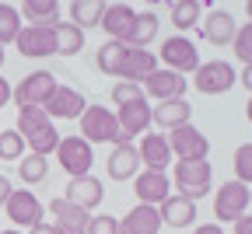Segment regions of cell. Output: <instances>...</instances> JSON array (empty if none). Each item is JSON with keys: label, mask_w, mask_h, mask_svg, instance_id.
I'll return each mask as SVG.
<instances>
[{"label": "cell", "mask_w": 252, "mask_h": 234, "mask_svg": "<svg viewBox=\"0 0 252 234\" xmlns=\"http://www.w3.org/2000/svg\"><path fill=\"white\" fill-rule=\"evenodd\" d=\"M245 206H249V185H242V182H224L217 189V196H214V217L217 220H238V217H245Z\"/></svg>", "instance_id": "obj_9"}, {"label": "cell", "mask_w": 252, "mask_h": 234, "mask_svg": "<svg viewBox=\"0 0 252 234\" xmlns=\"http://www.w3.org/2000/svg\"><path fill=\"white\" fill-rule=\"evenodd\" d=\"M0 234H21V231H0Z\"/></svg>", "instance_id": "obj_48"}, {"label": "cell", "mask_w": 252, "mask_h": 234, "mask_svg": "<svg viewBox=\"0 0 252 234\" xmlns=\"http://www.w3.org/2000/svg\"><path fill=\"white\" fill-rule=\"evenodd\" d=\"M168 192H172V182L165 175H158V172H140L133 178V196L140 199V206H154L158 210L168 199Z\"/></svg>", "instance_id": "obj_15"}, {"label": "cell", "mask_w": 252, "mask_h": 234, "mask_svg": "<svg viewBox=\"0 0 252 234\" xmlns=\"http://www.w3.org/2000/svg\"><path fill=\"white\" fill-rule=\"evenodd\" d=\"M140 175V154L133 144H116V150L109 154V178L112 182H130Z\"/></svg>", "instance_id": "obj_20"}, {"label": "cell", "mask_w": 252, "mask_h": 234, "mask_svg": "<svg viewBox=\"0 0 252 234\" xmlns=\"http://www.w3.org/2000/svg\"><path fill=\"white\" fill-rule=\"evenodd\" d=\"M161 231V217L154 206H133L119 220V234H158Z\"/></svg>", "instance_id": "obj_23"}, {"label": "cell", "mask_w": 252, "mask_h": 234, "mask_svg": "<svg viewBox=\"0 0 252 234\" xmlns=\"http://www.w3.org/2000/svg\"><path fill=\"white\" fill-rule=\"evenodd\" d=\"M140 88H144V98H154L161 105V102H175V98L186 94V77H179L172 70H154Z\"/></svg>", "instance_id": "obj_14"}, {"label": "cell", "mask_w": 252, "mask_h": 234, "mask_svg": "<svg viewBox=\"0 0 252 234\" xmlns=\"http://www.w3.org/2000/svg\"><path fill=\"white\" fill-rule=\"evenodd\" d=\"M18 14L28 21V25H56L60 21V0H25L18 7Z\"/></svg>", "instance_id": "obj_27"}, {"label": "cell", "mask_w": 252, "mask_h": 234, "mask_svg": "<svg viewBox=\"0 0 252 234\" xmlns=\"http://www.w3.org/2000/svg\"><path fill=\"white\" fill-rule=\"evenodd\" d=\"M235 182L252 185V144H242L235 150Z\"/></svg>", "instance_id": "obj_35"}, {"label": "cell", "mask_w": 252, "mask_h": 234, "mask_svg": "<svg viewBox=\"0 0 252 234\" xmlns=\"http://www.w3.org/2000/svg\"><path fill=\"white\" fill-rule=\"evenodd\" d=\"M158 70V56L147 53V49H130L126 46V56H123V66H119V81H130V84H144L151 74Z\"/></svg>", "instance_id": "obj_17"}, {"label": "cell", "mask_w": 252, "mask_h": 234, "mask_svg": "<svg viewBox=\"0 0 252 234\" xmlns=\"http://www.w3.org/2000/svg\"><path fill=\"white\" fill-rule=\"evenodd\" d=\"M28 234H56V231H53V224H46V220H39L35 227H32V231H28Z\"/></svg>", "instance_id": "obj_43"}, {"label": "cell", "mask_w": 252, "mask_h": 234, "mask_svg": "<svg viewBox=\"0 0 252 234\" xmlns=\"http://www.w3.org/2000/svg\"><path fill=\"white\" fill-rule=\"evenodd\" d=\"M245 119L252 122V98H249V105H245Z\"/></svg>", "instance_id": "obj_45"}, {"label": "cell", "mask_w": 252, "mask_h": 234, "mask_svg": "<svg viewBox=\"0 0 252 234\" xmlns=\"http://www.w3.org/2000/svg\"><path fill=\"white\" fill-rule=\"evenodd\" d=\"M235 234H252V217H249V213L235 220Z\"/></svg>", "instance_id": "obj_39"}, {"label": "cell", "mask_w": 252, "mask_h": 234, "mask_svg": "<svg viewBox=\"0 0 252 234\" xmlns=\"http://www.w3.org/2000/svg\"><path fill=\"white\" fill-rule=\"evenodd\" d=\"M88 234H119V220L109 217V213H98V217H91Z\"/></svg>", "instance_id": "obj_38"}, {"label": "cell", "mask_w": 252, "mask_h": 234, "mask_svg": "<svg viewBox=\"0 0 252 234\" xmlns=\"http://www.w3.org/2000/svg\"><path fill=\"white\" fill-rule=\"evenodd\" d=\"M158 217H161V224H168V227H189L196 220V203H189L182 196H168L161 203V210H158Z\"/></svg>", "instance_id": "obj_25"}, {"label": "cell", "mask_w": 252, "mask_h": 234, "mask_svg": "<svg viewBox=\"0 0 252 234\" xmlns=\"http://www.w3.org/2000/svg\"><path fill=\"white\" fill-rule=\"evenodd\" d=\"M200 28H203V39L210 46H231L235 42V31H238V25H235V18L228 11H210Z\"/></svg>", "instance_id": "obj_21"}, {"label": "cell", "mask_w": 252, "mask_h": 234, "mask_svg": "<svg viewBox=\"0 0 252 234\" xmlns=\"http://www.w3.org/2000/svg\"><path fill=\"white\" fill-rule=\"evenodd\" d=\"M140 164L147 172H158V175H165V168L172 164V150H168V137H158V133H144L140 137Z\"/></svg>", "instance_id": "obj_16"}, {"label": "cell", "mask_w": 252, "mask_h": 234, "mask_svg": "<svg viewBox=\"0 0 252 234\" xmlns=\"http://www.w3.org/2000/svg\"><path fill=\"white\" fill-rule=\"evenodd\" d=\"M81 137L88 144H130L123 137V129L116 122V112L102 109V105H88L81 116Z\"/></svg>", "instance_id": "obj_2"}, {"label": "cell", "mask_w": 252, "mask_h": 234, "mask_svg": "<svg viewBox=\"0 0 252 234\" xmlns=\"http://www.w3.org/2000/svg\"><path fill=\"white\" fill-rule=\"evenodd\" d=\"M63 192H67V196H63L67 203H74V206H81V210H88V213H91L94 206H98V203H102V196H105L102 182L94 178V175H81V178H70Z\"/></svg>", "instance_id": "obj_18"}, {"label": "cell", "mask_w": 252, "mask_h": 234, "mask_svg": "<svg viewBox=\"0 0 252 234\" xmlns=\"http://www.w3.org/2000/svg\"><path fill=\"white\" fill-rule=\"evenodd\" d=\"M137 11L130 4H105V14H102V28L112 35V42H123L126 39V31H130Z\"/></svg>", "instance_id": "obj_24"}, {"label": "cell", "mask_w": 252, "mask_h": 234, "mask_svg": "<svg viewBox=\"0 0 252 234\" xmlns=\"http://www.w3.org/2000/svg\"><path fill=\"white\" fill-rule=\"evenodd\" d=\"M102 14H105L102 0H74V4H70V25H77L81 31L102 25Z\"/></svg>", "instance_id": "obj_29"}, {"label": "cell", "mask_w": 252, "mask_h": 234, "mask_svg": "<svg viewBox=\"0 0 252 234\" xmlns=\"http://www.w3.org/2000/svg\"><path fill=\"white\" fill-rule=\"evenodd\" d=\"M18 31H21V14H18V7L0 4V46L14 42V39H18Z\"/></svg>", "instance_id": "obj_33"}, {"label": "cell", "mask_w": 252, "mask_h": 234, "mask_svg": "<svg viewBox=\"0 0 252 234\" xmlns=\"http://www.w3.org/2000/svg\"><path fill=\"white\" fill-rule=\"evenodd\" d=\"M25 154V137L18 129H4L0 133V161H21Z\"/></svg>", "instance_id": "obj_34"}, {"label": "cell", "mask_w": 252, "mask_h": 234, "mask_svg": "<svg viewBox=\"0 0 252 234\" xmlns=\"http://www.w3.org/2000/svg\"><path fill=\"white\" fill-rule=\"evenodd\" d=\"M116 122H119V129H123V137H126V140L144 137V133L151 129V105H147V98L123 105V109L116 112Z\"/></svg>", "instance_id": "obj_19"}, {"label": "cell", "mask_w": 252, "mask_h": 234, "mask_svg": "<svg viewBox=\"0 0 252 234\" xmlns=\"http://www.w3.org/2000/svg\"><path fill=\"white\" fill-rule=\"evenodd\" d=\"M249 203H252V189H249Z\"/></svg>", "instance_id": "obj_49"}, {"label": "cell", "mask_w": 252, "mask_h": 234, "mask_svg": "<svg viewBox=\"0 0 252 234\" xmlns=\"http://www.w3.org/2000/svg\"><path fill=\"white\" fill-rule=\"evenodd\" d=\"M11 192H14V185H11V182H7L4 175H0V206L7 203V196H11Z\"/></svg>", "instance_id": "obj_41"}, {"label": "cell", "mask_w": 252, "mask_h": 234, "mask_svg": "<svg viewBox=\"0 0 252 234\" xmlns=\"http://www.w3.org/2000/svg\"><path fill=\"white\" fill-rule=\"evenodd\" d=\"M231 46H235V56L249 66V63H252V21L235 31V42H231Z\"/></svg>", "instance_id": "obj_36"}, {"label": "cell", "mask_w": 252, "mask_h": 234, "mask_svg": "<svg viewBox=\"0 0 252 234\" xmlns=\"http://www.w3.org/2000/svg\"><path fill=\"white\" fill-rule=\"evenodd\" d=\"M53 91H56V77L49 70H32L25 81H18V88L11 91V98L18 102V109H25V105H39L42 109Z\"/></svg>", "instance_id": "obj_8"}, {"label": "cell", "mask_w": 252, "mask_h": 234, "mask_svg": "<svg viewBox=\"0 0 252 234\" xmlns=\"http://www.w3.org/2000/svg\"><path fill=\"white\" fill-rule=\"evenodd\" d=\"M0 66H4V46H0Z\"/></svg>", "instance_id": "obj_47"}, {"label": "cell", "mask_w": 252, "mask_h": 234, "mask_svg": "<svg viewBox=\"0 0 252 234\" xmlns=\"http://www.w3.org/2000/svg\"><path fill=\"white\" fill-rule=\"evenodd\" d=\"M123 56H126V46L123 42H105V46H98V56H94V63H98V70L102 74H119V66H123Z\"/></svg>", "instance_id": "obj_31"}, {"label": "cell", "mask_w": 252, "mask_h": 234, "mask_svg": "<svg viewBox=\"0 0 252 234\" xmlns=\"http://www.w3.org/2000/svg\"><path fill=\"white\" fill-rule=\"evenodd\" d=\"M56 161H60V168L67 172L70 178H81V175H91L94 154H91V144L84 137H60Z\"/></svg>", "instance_id": "obj_5"}, {"label": "cell", "mask_w": 252, "mask_h": 234, "mask_svg": "<svg viewBox=\"0 0 252 234\" xmlns=\"http://www.w3.org/2000/svg\"><path fill=\"white\" fill-rule=\"evenodd\" d=\"M210 175H214V168L207 161H179L175 164V189H179V196L189 199V203L203 199L210 192Z\"/></svg>", "instance_id": "obj_3"}, {"label": "cell", "mask_w": 252, "mask_h": 234, "mask_svg": "<svg viewBox=\"0 0 252 234\" xmlns=\"http://www.w3.org/2000/svg\"><path fill=\"white\" fill-rule=\"evenodd\" d=\"M18 53L21 56H32V59H39V56H56V35H53V25H21L18 31Z\"/></svg>", "instance_id": "obj_11"}, {"label": "cell", "mask_w": 252, "mask_h": 234, "mask_svg": "<svg viewBox=\"0 0 252 234\" xmlns=\"http://www.w3.org/2000/svg\"><path fill=\"white\" fill-rule=\"evenodd\" d=\"M18 133L25 137V147H32V154H39V157H49L60 147V133H56L53 119L46 116V109H39V105L18 109Z\"/></svg>", "instance_id": "obj_1"}, {"label": "cell", "mask_w": 252, "mask_h": 234, "mask_svg": "<svg viewBox=\"0 0 252 234\" xmlns=\"http://www.w3.org/2000/svg\"><path fill=\"white\" fill-rule=\"evenodd\" d=\"M168 150H172V157H179V161H207L210 140L203 137L193 122H189V126H179V129L168 133Z\"/></svg>", "instance_id": "obj_7"}, {"label": "cell", "mask_w": 252, "mask_h": 234, "mask_svg": "<svg viewBox=\"0 0 252 234\" xmlns=\"http://www.w3.org/2000/svg\"><path fill=\"white\" fill-rule=\"evenodd\" d=\"M158 35V14L154 11H140L130 25V31H126V39L123 46H130V49H147V42Z\"/></svg>", "instance_id": "obj_26"}, {"label": "cell", "mask_w": 252, "mask_h": 234, "mask_svg": "<svg viewBox=\"0 0 252 234\" xmlns=\"http://www.w3.org/2000/svg\"><path fill=\"white\" fill-rule=\"evenodd\" d=\"M189 116H193L189 102H186V98H175V102H161L158 109H151V126L172 133L179 126H189Z\"/></svg>", "instance_id": "obj_22"}, {"label": "cell", "mask_w": 252, "mask_h": 234, "mask_svg": "<svg viewBox=\"0 0 252 234\" xmlns=\"http://www.w3.org/2000/svg\"><path fill=\"white\" fill-rule=\"evenodd\" d=\"M235 81H238V74H235V66H231L228 59L200 63L196 74H193V84H196L200 94H224V91L235 88Z\"/></svg>", "instance_id": "obj_6"}, {"label": "cell", "mask_w": 252, "mask_h": 234, "mask_svg": "<svg viewBox=\"0 0 252 234\" xmlns=\"http://www.w3.org/2000/svg\"><path fill=\"white\" fill-rule=\"evenodd\" d=\"M172 14V25L179 31H189V28H196L200 25V14H203V4H196V0H179V4L168 7Z\"/></svg>", "instance_id": "obj_30"}, {"label": "cell", "mask_w": 252, "mask_h": 234, "mask_svg": "<svg viewBox=\"0 0 252 234\" xmlns=\"http://www.w3.org/2000/svg\"><path fill=\"white\" fill-rule=\"evenodd\" d=\"M46 175H49V164H46V157H39V154H28V157H21V161H18V178H21L25 185L46 182Z\"/></svg>", "instance_id": "obj_32"}, {"label": "cell", "mask_w": 252, "mask_h": 234, "mask_svg": "<svg viewBox=\"0 0 252 234\" xmlns=\"http://www.w3.org/2000/svg\"><path fill=\"white\" fill-rule=\"evenodd\" d=\"M49 217H53L49 224H53L56 234H88V224H91V213L74 206V203H67L63 196L49 203Z\"/></svg>", "instance_id": "obj_10"}, {"label": "cell", "mask_w": 252, "mask_h": 234, "mask_svg": "<svg viewBox=\"0 0 252 234\" xmlns=\"http://www.w3.org/2000/svg\"><path fill=\"white\" fill-rule=\"evenodd\" d=\"M245 14H249V21H252V0H249V4H245Z\"/></svg>", "instance_id": "obj_46"}, {"label": "cell", "mask_w": 252, "mask_h": 234, "mask_svg": "<svg viewBox=\"0 0 252 234\" xmlns=\"http://www.w3.org/2000/svg\"><path fill=\"white\" fill-rule=\"evenodd\" d=\"M144 98V88L140 84H130V81H119L116 88H112V102L123 109V105H130V102H140Z\"/></svg>", "instance_id": "obj_37"}, {"label": "cell", "mask_w": 252, "mask_h": 234, "mask_svg": "<svg viewBox=\"0 0 252 234\" xmlns=\"http://www.w3.org/2000/svg\"><path fill=\"white\" fill-rule=\"evenodd\" d=\"M53 35H56V56H77L84 49V31L70 21H56Z\"/></svg>", "instance_id": "obj_28"}, {"label": "cell", "mask_w": 252, "mask_h": 234, "mask_svg": "<svg viewBox=\"0 0 252 234\" xmlns=\"http://www.w3.org/2000/svg\"><path fill=\"white\" fill-rule=\"evenodd\" d=\"M193 234H224V227H220V224L214 220V224H203V227H196Z\"/></svg>", "instance_id": "obj_42"}, {"label": "cell", "mask_w": 252, "mask_h": 234, "mask_svg": "<svg viewBox=\"0 0 252 234\" xmlns=\"http://www.w3.org/2000/svg\"><path fill=\"white\" fill-rule=\"evenodd\" d=\"M7 102H11V84H7V77H0V109Z\"/></svg>", "instance_id": "obj_40"}, {"label": "cell", "mask_w": 252, "mask_h": 234, "mask_svg": "<svg viewBox=\"0 0 252 234\" xmlns=\"http://www.w3.org/2000/svg\"><path fill=\"white\" fill-rule=\"evenodd\" d=\"M158 59L165 63V70L186 77V74H196V66H200V53L196 46L189 42L186 35H172L161 42V53H158Z\"/></svg>", "instance_id": "obj_4"}, {"label": "cell", "mask_w": 252, "mask_h": 234, "mask_svg": "<svg viewBox=\"0 0 252 234\" xmlns=\"http://www.w3.org/2000/svg\"><path fill=\"white\" fill-rule=\"evenodd\" d=\"M4 213H7V220H14V227H28V231H32V227L42 220V203H39L28 189H18V192L7 196Z\"/></svg>", "instance_id": "obj_13"}, {"label": "cell", "mask_w": 252, "mask_h": 234, "mask_svg": "<svg viewBox=\"0 0 252 234\" xmlns=\"http://www.w3.org/2000/svg\"><path fill=\"white\" fill-rule=\"evenodd\" d=\"M49 119H81L88 102H84V94L77 88H67V84H56V91L49 94V102L42 105Z\"/></svg>", "instance_id": "obj_12"}, {"label": "cell", "mask_w": 252, "mask_h": 234, "mask_svg": "<svg viewBox=\"0 0 252 234\" xmlns=\"http://www.w3.org/2000/svg\"><path fill=\"white\" fill-rule=\"evenodd\" d=\"M242 84L252 91V63H249V66H242Z\"/></svg>", "instance_id": "obj_44"}]
</instances>
